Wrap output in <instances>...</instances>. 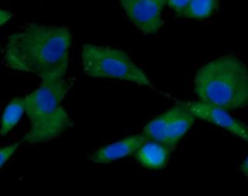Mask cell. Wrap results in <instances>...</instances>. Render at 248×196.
I'll return each mask as SVG.
<instances>
[{
    "mask_svg": "<svg viewBox=\"0 0 248 196\" xmlns=\"http://www.w3.org/2000/svg\"><path fill=\"white\" fill-rule=\"evenodd\" d=\"M128 19L145 35H154L163 26L167 0H119Z\"/></svg>",
    "mask_w": 248,
    "mask_h": 196,
    "instance_id": "cell-5",
    "label": "cell"
},
{
    "mask_svg": "<svg viewBox=\"0 0 248 196\" xmlns=\"http://www.w3.org/2000/svg\"><path fill=\"white\" fill-rule=\"evenodd\" d=\"M73 42L67 26L28 23L7 36L3 60L13 71L33 74L44 84L57 86L67 82Z\"/></svg>",
    "mask_w": 248,
    "mask_h": 196,
    "instance_id": "cell-1",
    "label": "cell"
},
{
    "mask_svg": "<svg viewBox=\"0 0 248 196\" xmlns=\"http://www.w3.org/2000/svg\"><path fill=\"white\" fill-rule=\"evenodd\" d=\"M83 70L93 79H110L140 86H151L144 70L134 63L131 55L118 47L86 44L81 49Z\"/></svg>",
    "mask_w": 248,
    "mask_h": 196,
    "instance_id": "cell-4",
    "label": "cell"
},
{
    "mask_svg": "<svg viewBox=\"0 0 248 196\" xmlns=\"http://www.w3.org/2000/svg\"><path fill=\"white\" fill-rule=\"evenodd\" d=\"M186 103L196 118L206 121V122L232 134L234 137L248 143V127L241 121H238L237 118H234L227 109L212 106V105L203 103L201 100H193V102H186Z\"/></svg>",
    "mask_w": 248,
    "mask_h": 196,
    "instance_id": "cell-6",
    "label": "cell"
},
{
    "mask_svg": "<svg viewBox=\"0 0 248 196\" xmlns=\"http://www.w3.org/2000/svg\"><path fill=\"white\" fill-rule=\"evenodd\" d=\"M170 148L164 144L154 141V140H145L144 144L137 150L135 160L140 166L148 169V170H163L167 167L170 162Z\"/></svg>",
    "mask_w": 248,
    "mask_h": 196,
    "instance_id": "cell-9",
    "label": "cell"
},
{
    "mask_svg": "<svg viewBox=\"0 0 248 196\" xmlns=\"http://www.w3.org/2000/svg\"><path fill=\"white\" fill-rule=\"evenodd\" d=\"M145 140H147V137L142 132L125 137V138L116 141V143H112L109 146H105V147L96 150L90 156V160L93 163H97V164H106V163H110V162L132 156L144 144Z\"/></svg>",
    "mask_w": 248,
    "mask_h": 196,
    "instance_id": "cell-7",
    "label": "cell"
},
{
    "mask_svg": "<svg viewBox=\"0 0 248 196\" xmlns=\"http://www.w3.org/2000/svg\"><path fill=\"white\" fill-rule=\"evenodd\" d=\"M67 90V82L57 86L42 83V86L23 98L25 114L29 119V130L25 135L26 143L42 144L71 128V118L62 106Z\"/></svg>",
    "mask_w": 248,
    "mask_h": 196,
    "instance_id": "cell-3",
    "label": "cell"
},
{
    "mask_svg": "<svg viewBox=\"0 0 248 196\" xmlns=\"http://www.w3.org/2000/svg\"><path fill=\"white\" fill-rule=\"evenodd\" d=\"M17 147H19V144H17V143H13V144H10V146H6V147H1V148H0V169H1V167L9 162V159L16 153Z\"/></svg>",
    "mask_w": 248,
    "mask_h": 196,
    "instance_id": "cell-12",
    "label": "cell"
},
{
    "mask_svg": "<svg viewBox=\"0 0 248 196\" xmlns=\"http://www.w3.org/2000/svg\"><path fill=\"white\" fill-rule=\"evenodd\" d=\"M219 0H190L183 16L193 20L209 19L218 9Z\"/></svg>",
    "mask_w": 248,
    "mask_h": 196,
    "instance_id": "cell-11",
    "label": "cell"
},
{
    "mask_svg": "<svg viewBox=\"0 0 248 196\" xmlns=\"http://www.w3.org/2000/svg\"><path fill=\"white\" fill-rule=\"evenodd\" d=\"M10 19H12V12H9L6 9H0V28L3 25H6Z\"/></svg>",
    "mask_w": 248,
    "mask_h": 196,
    "instance_id": "cell-14",
    "label": "cell"
},
{
    "mask_svg": "<svg viewBox=\"0 0 248 196\" xmlns=\"http://www.w3.org/2000/svg\"><path fill=\"white\" fill-rule=\"evenodd\" d=\"M198 100L227 111L248 108V68L235 55L227 54L203 64L195 74Z\"/></svg>",
    "mask_w": 248,
    "mask_h": 196,
    "instance_id": "cell-2",
    "label": "cell"
},
{
    "mask_svg": "<svg viewBox=\"0 0 248 196\" xmlns=\"http://www.w3.org/2000/svg\"><path fill=\"white\" fill-rule=\"evenodd\" d=\"M195 119H196V116L193 115V112L190 111V108L187 106L186 102L176 103L174 105V115H173V118H171V121L166 130L163 144L166 147H169L170 150L176 148L177 144L183 140V137L192 128Z\"/></svg>",
    "mask_w": 248,
    "mask_h": 196,
    "instance_id": "cell-8",
    "label": "cell"
},
{
    "mask_svg": "<svg viewBox=\"0 0 248 196\" xmlns=\"http://www.w3.org/2000/svg\"><path fill=\"white\" fill-rule=\"evenodd\" d=\"M190 0H167V6L179 15H183Z\"/></svg>",
    "mask_w": 248,
    "mask_h": 196,
    "instance_id": "cell-13",
    "label": "cell"
},
{
    "mask_svg": "<svg viewBox=\"0 0 248 196\" xmlns=\"http://www.w3.org/2000/svg\"><path fill=\"white\" fill-rule=\"evenodd\" d=\"M25 114V99L13 98L4 108L0 121V135H7L22 119Z\"/></svg>",
    "mask_w": 248,
    "mask_h": 196,
    "instance_id": "cell-10",
    "label": "cell"
},
{
    "mask_svg": "<svg viewBox=\"0 0 248 196\" xmlns=\"http://www.w3.org/2000/svg\"><path fill=\"white\" fill-rule=\"evenodd\" d=\"M240 170H241V173L244 175V178L248 180V156L243 160V163H241V167H240Z\"/></svg>",
    "mask_w": 248,
    "mask_h": 196,
    "instance_id": "cell-15",
    "label": "cell"
}]
</instances>
